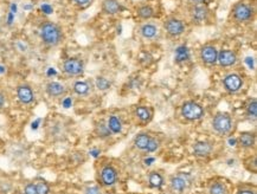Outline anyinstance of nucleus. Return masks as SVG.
Segmentation results:
<instances>
[{"instance_id": "nucleus-23", "label": "nucleus", "mask_w": 257, "mask_h": 194, "mask_svg": "<svg viewBox=\"0 0 257 194\" xmlns=\"http://www.w3.org/2000/svg\"><path fill=\"white\" fill-rule=\"evenodd\" d=\"M148 183H150V187H152V188L160 189L164 186V177L160 173L151 172L150 176H148Z\"/></svg>"}, {"instance_id": "nucleus-26", "label": "nucleus", "mask_w": 257, "mask_h": 194, "mask_svg": "<svg viewBox=\"0 0 257 194\" xmlns=\"http://www.w3.org/2000/svg\"><path fill=\"white\" fill-rule=\"evenodd\" d=\"M209 194H228V187L224 182H213L209 187Z\"/></svg>"}, {"instance_id": "nucleus-19", "label": "nucleus", "mask_w": 257, "mask_h": 194, "mask_svg": "<svg viewBox=\"0 0 257 194\" xmlns=\"http://www.w3.org/2000/svg\"><path fill=\"white\" fill-rule=\"evenodd\" d=\"M255 134L251 133V131H243V133L239 134L237 143L242 148H244V149H249V148L255 146Z\"/></svg>"}, {"instance_id": "nucleus-7", "label": "nucleus", "mask_w": 257, "mask_h": 194, "mask_svg": "<svg viewBox=\"0 0 257 194\" xmlns=\"http://www.w3.org/2000/svg\"><path fill=\"white\" fill-rule=\"evenodd\" d=\"M62 70L69 77H80L84 72V62L81 58H67L62 64Z\"/></svg>"}, {"instance_id": "nucleus-18", "label": "nucleus", "mask_w": 257, "mask_h": 194, "mask_svg": "<svg viewBox=\"0 0 257 194\" xmlns=\"http://www.w3.org/2000/svg\"><path fill=\"white\" fill-rule=\"evenodd\" d=\"M158 26L153 23L146 22L144 23L143 25L139 28V34L144 39H147V41H151V39H154L158 36Z\"/></svg>"}, {"instance_id": "nucleus-40", "label": "nucleus", "mask_w": 257, "mask_h": 194, "mask_svg": "<svg viewBox=\"0 0 257 194\" xmlns=\"http://www.w3.org/2000/svg\"><path fill=\"white\" fill-rule=\"evenodd\" d=\"M0 72H2V74H4V72H5V68L4 67H0Z\"/></svg>"}, {"instance_id": "nucleus-25", "label": "nucleus", "mask_w": 257, "mask_h": 194, "mask_svg": "<svg viewBox=\"0 0 257 194\" xmlns=\"http://www.w3.org/2000/svg\"><path fill=\"white\" fill-rule=\"evenodd\" d=\"M95 133H96V135L98 137H101V139H107V137H110L113 135L104 121H100V122L96 124V127H95Z\"/></svg>"}, {"instance_id": "nucleus-22", "label": "nucleus", "mask_w": 257, "mask_h": 194, "mask_svg": "<svg viewBox=\"0 0 257 194\" xmlns=\"http://www.w3.org/2000/svg\"><path fill=\"white\" fill-rule=\"evenodd\" d=\"M72 90L78 96H87L90 93V85L85 81H77L72 85Z\"/></svg>"}, {"instance_id": "nucleus-17", "label": "nucleus", "mask_w": 257, "mask_h": 194, "mask_svg": "<svg viewBox=\"0 0 257 194\" xmlns=\"http://www.w3.org/2000/svg\"><path fill=\"white\" fill-rule=\"evenodd\" d=\"M45 91L50 97L58 98L67 94V88L59 82H49L47 87H45Z\"/></svg>"}, {"instance_id": "nucleus-1", "label": "nucleus", "mask_w": 257, "mask_h": 194, "mask_svg": "<svg viewBox=\"0 0 257 194\" xmlns=\"http://www.w3.org/2000/svg\"><path fill=\"white\" fill-rule=\"evenodd\" d=\"M39 37H41L43 44L48 48H56L61 45L64 41L63 29L54 22L45 21L39 25L38 29Z\"/></svg>"}, {"instance_id": "nucleus-38", "label": "nucleus", "mask_w": 257, "mask_h": 194, "mask_svg": "<svg viewBox=\"0 0 257 194\" xmlns=\"http://www.w3.org/2000/svg\"><path fill=\"white\" fill-rule=\"evenodd\" d=\"M229 143H230V146H236L237 140H230V141H229Z\"/></svg>"}, {"instance_id": "nucleus-21", "label": "nucleus", "mask_w": 257, "mask_h": 194, "mask_svg": "<svg viewBox=\"0 0 257 194\" xmlns=\"http://www.w3.org/2000/svg\"><path fill=\"white\" fill-rule=\"evenodd\" d=\"M107 126L109 128L111 134H120L122 131V121L121 118L116 116V115H111V116L108 118Z\"/></svg>"}, {"instance_id": "nucleus-10", "label": "nucleus", "mask_w": 257, "mask_h": 194, "mask_svg": "<svg viewBox=\"0 0 257 194\" xmlns=\"http://www.w3.org/2000/svg\"><path fill=\"white\" fill-rule=\"evenodd\" d=\"M224 89L230 94H236L243 87V78L238 74H229L223 80Z\"/></svg>"}, {"instance_id": "nucleus-13", "label": "nucleus", "mask_w": 257, "mask_h": 194, "mask_svg": "<svg viewBox=\"0 0 257 194\" xmlns=\"http://www.w3.org/2000/svg\"><path fill=\"white\" fill-rule=\"evenodd\" d=\"M100 180H101V183L103 186H107V187L114 186L117 181L116 169H115L114 167L110 165L102 167V169L100 172Z\"/></svg>"}, {"instance_id": "nucleus-16", "label": "nucleus", "mask_w": 257, "mask_h": 194, "mask_svg": "<svg viewBox=\"0 0 257 194\" xmlns=\"http://www.w3.org/2000/svg\"><path fill=\"white\" fill-rule=\"evenodd\" d=\"M213 150V144L209 141H198L193 144V154L198 157H207Z\"/></svg>"}, {"instance_id": "nucleus-29", "label": "nucleus", "mask_w": 257, "mask_h": 194, "mask_svg": "<svg viewBox=\"0 0 257 194\" xmlns=\"http://www.w3.org/2000/svg\"><path fill=\"white\" fill-rule=\"evenodd\" d=\"M159 146H160V141L156 139V137H151L150 142H148L147 147H146V150H145V152L154 153L158 149V148H159Z\"/></svg>"}, {"instance_id": "nucleus-33", "label": "nucleus", "mask_w": 257, "mask_h": 194, "mask_svg": "<svg viewBox=\"0 0 257 194\" xmlns=\"http://www.w3.org/2000/svg\"><path fill=\"white\" fill-rule=\"evenodd\" d=\"M84 194H102L100 187L97 186H90L87 187L84 190Z\"/></svg>"}, {"instance_id": "nucleus-12", "label": "nucleus", "mask_w": 257, "mask_h": 194, "mask_svg": "<svg viewBox=\"0 0 257 194\" xmlns=\"http://www.w3.org/2000/svg\"><path fill=\"white\" fill-rule=\"evenodd\" d=\"M237 54L230 49H224V50L218 51V57H217V63L223 68L233 67L237 63Z\"/></svg>"}, {"instance_id": "nucleus-5", "label": "nucleus", "mask_w": 257, "mask_h": 194, "mask_svg": "<svg viewBox=\"0 0 257 194\" xmlns=\"http://www.w3.org/2000/svg\"><path fill=\"white\" fill-rule=\"evenodd\" d=\"M180 114L185 120L193 122V121L200 120L204 116V114H205V111H204V108L199 103H197V102L187 101L181 107Z\"/></svg>"}, {"instance_id": "nucleus-28", "label": "nucleus", "mask_w": 257, "mask_h": 194, "mask_svg": "<svg viewBox=\"0 0 257 194\" xmlns=\"http://www.w3.org/2000/svg\"><path fill=\"white\" fill-rule=\"evenodd\" d=\"M36 183V187H37V193L38 194H50L51 188L50 185L44 180H38Z\"/></svg>"}, {"instance_id": "nucleus-27", "label": "nucleus", "mask_w": 257, "mask_h": 194, "mask_svg": "<svg viewBox=\"0 0 257 194\" xmlns=\"http://www.w3.org/2000/svg\"><path fill=\"white\" fill-rule=\"evenodd\" d=\"M245 114L249 118L256 120V117H257V102H256V98H252V100H250L248 106H246V108H245Z\"/></svg>"}, {"instance_id": "nucleus-24", "label": "nucleus", "mask_w": 257, "mask_h": 194, "mask_svg": "<svg viewBox=\"0 0 257 194\" xmlns=\"http://www.w3.org/2000/svg\"><path fill=\"white\" fill-rule=\"evenodd\" d=\"M151 136L146 133H141L138 134L134 139V146L135 148H138L139 150H146V147L148 142H150Z\"/></svg>"}, {"instance_id": "nucleus-39", "label": "nucleus", "mask_w": 257, "mask_h": 194, "mask_svg": "<svg viewBox=\"0 0 257 194\" xmlns=\"http://www.w3.org/2000/svg\"><path fill=\"white\" fill-rule=\"evenodd\" d=\"M153 161H154V159H148V160H145V162H146L147 166H150L151 162H153Z\"/></svg>"}, {"instance_id": "nucleus-6", "label": "nucleus", "mask_w": 257, "mask_h": 194, "mask_svg": "<svg viewBox=\"0 0 257 194\" xmlns=\"http://www.w3.org/2000/svg\"><path fill=\"white\" fill-rule=\"evenodd\" d=\"M163 28L165 32L172 38L180 37L186 31L185 22L177 17H167L163 23Z\"/></svg>"}, {"instance_id": "nucleus-32", "label": "nucleus", "mask_w": 257, "mask_h": 194, "mask_svg": "<svg viewBox=\"0 0 257 194\" xmlns=\"http://www.w3.org/2000/svg\"><path fill=\"white\" fill-rule=\"evenodd\" d=\"M72 3L76 6H78V8L85 9L91 4V0H72Z\"/></svg>"}, {"instance_id": "nucleus-3", "label": "nucleus", "mask_w": 257, "mask_h": 194, "mask_svg": "<svg viewBox=\"0 0 257 194\" xmlns=\"http://www.w3.org/2000/svg\"><path fill=\"white\" fill-rule=\"evenodd\" d=\"M212 128L220 136H225L232 129V118L226 113H218L212 118Z\"/></svg>"}, {"instance_id": "nucleus-4", "label": "nucleus", "mask_w": 257, "mask_h": 194, "mask_svg": "<svg viewBox=\"0 0 257 194\" xmlns=\"http://www.w3.org/2000/svg\"><path fill=\"white\" fill-rule=\"evenodd\" d=\"M190 21L194 25H204L210 21L211 11L206 4L190 6Z\"/></svg>"}, {"instance_id": "nucleus-8", "label": "nucleus", "mask_w": 257, "mask_h": 194, "mask_svg": "<svg viewBox=\"0 0 257 194\" xmlns=\"http://www.w3.org/2000/svg\"><path fill=\"white\" fill-rule=\"evenodd\" d=\"M191 175L190 174H177L173 175L170 180V190L172 194H183L185 192L187 186L190 185Z\"/></svg>"}, {"instance_id": "nucleus-37", "label": "nucleus", "mask_w": 257, "mask_h": 194, "mask_svg": "<svg viewBox=\"0 0 257 194\" xmlns=\"http://www.w3.org/2000/svg\"><path fill=\"white\" fill-rule=\"evenodd\" d=\"M101 152H100V150H91V152H90V154H91V155H93V156H95V157H96V156H98V154H100Z\"/></svg>"}, {"instance_id": "nucleus-9", "label": "nucleus", "mask_w": 257, "mask_h": 194, "mask_svg": "<svg viewBox=\"0 0 257 194\" xmlns=\"http://www.w3.org/2000/svg\"><path fill=\"white\" fill-rule=\"evenodd\" d=\"M217 57H218V50L215 45L206 44L200 49L199 51V58L205 65L212 67L217 63Z\"/></svg>"}, {"instance_id": "nucleus-2", "label": "nucleus", "mask_w": 257, "mask_h": 194, "mask_svg": "<svg viewBox=\"0 0 257 194\" xmlns=\"http://www.w3.org/2000/svg\"><path fill=\"white\" fill-rule=\"evenodd\" d=\"M256 6L250 0H239L231 8L230 17L236 24H249L255 19Z\"/></svg>"}, {"instance_id": "nucleus-15", "label": "nucleus", "mask_w": 257, "mask_h": 194, "mask_svg": "<svg viewBox=\"0 0 257 194\" xmlns=\"http://www.w3.org/2000/svg\"><path fill=\"white\" fill-rule=\"evenodd\" d=\"M138 18L141 21H151V19L157 17V11L151 4H140L135 9Z\"/></svg>"}, {"instance_id": "nucleus-34", "label": "nucleus", "mask_w": 257, "mask_h": 194, "mask_svg": "<svg viewBox=\"0 0 257 194\" xmlns=\"http://www.w3.org/2000/svg\"><path fill=\"white\" fill-rule=\"evenodd\" d=\"M5 104H6V95L4 91L0 90V110L5 107Z\"/></svg>"}, {"instance_id": "nucleus-30", "label": "nucleus", "mask_w": 257, "mask_h": 194, "mask_svg": "<svg viewBox=\"0 0 257 194\" xmlns=\"http://www.w3.org/2000/svg\"><path fill=\"white\" fill-rule=\"evenodd\" d=\"M96 87L98 89H101V90H105V89H108L110 87V83L107 80H105V78L98 77L97 81H96Z\"/></svg>"}, {"instance_id": "nucleus-35", "label": "nucleus", "mask_w": 257, "mask_h": 194, "mask_svg": "<svg viewBox=\"0 0 257 194\" xmlns=\"http://www.w3.org/2000/svg\"><path fill=\"white\" fill-rule=\"evenodd\" d=\"M206 0H189V5L193 6V5H200V4H206Z\"/></svg>"}, {"instance_id": "nucleus-20", "label": "nucleus", "mask_w": 257, "mask_h": 194, "mask_svg": "<svg viewBox=\"0 0 257 194\" xmlns=\"http://www.w3.org/2000/svg\"><path fill=\"white\" fill-rule=\"evenodd\" d=\"M135 115L139 118L143 123H148L151 120H152L153 113L150 108L146 106H139L135 108Z\"/></svg>"}, {"instance_id": "nucleus-36", "label": "nucleus", "mask_w": 257, "mask_h": 194, "mask_svg": "<svg viewBox=\"0 0 257 194\" xmlns=\"http://www.w3.org/2000/svg\"><path fill=\"white\" fill-rule=\"evenodd\" d=\"M237 194H256L255 190L252 189H240L238 190V193Z\"/></svg>"}, {"instance_id": "nucleus-31", "label": "nucleus", "mask_w": 257, "mask_h": 194, "mask_svg": "<svg viewBox=\"0 0 257 194\" xmlns=\"http://www.w3.org/2000/svg\"><path fill=\"white\" fill-rule=\"evenodd\" d=\"M24 194H38L36 183L35 182L26 183L25 187H24Z\"/></svg>"}, {"instance_id": "nucleus-14", "label": "nucleus", "mask_w": 257, "mask_h": 194, "mask_svg": "<svg viewBox=\"0 0 257 194\" xmlns=\"http://www.w3.org/2000/svg\"><path fill=\"white\" fill-rule=\"evenodd\" d=\"M101 10L104 15L115 16L123 11V6L118 0H103L101 5Z\"/></svg>"}, {"instance_id": "nucleus-11", "label": "nucleus", "mask_w": 257, "mask_h": 194, "mask_svg": "<svg viewBox=\"0 0 257 194\" xmlns=\"http://www.w3.org/2000/svg\"><path fill=\"white\" fill-rule=\"evenodd\" d=\"M17 98L24 106H30L35 102L36 95L34 89L29 84H21L17 87Z\"/></svg>"}]
</instances>
